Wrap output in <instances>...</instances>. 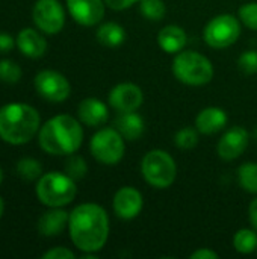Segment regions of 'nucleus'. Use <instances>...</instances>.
<instances>
[{
    "instance_id": "10",
    "label": "nucleus",
    "mask_w": 257,
    "mask_h": 259,
    "mask_svg": "<svg viewBox=\"0 0 257 259\" xmlns=\"http://www.w3.org/2000/svg\"><path fill=\"white\" fill-rule=\"evenodd\" d=\"M32 18L44 33L55 35L65 24V12L58 0H38L32 11Z\"/></svg>"
},
{
    "instance_id": "13",
    "label": "nucleus",
    "mask_w": 257,
    "mask_h": 259,
    "mask_svg": "<svg viewBox=\"0 0 257 259\" xmlns=\"http://www.w3.org/2000/svg\"><path fill=\"white\" fill-rule=\"evenodd\" d=\"M114 212L121 220H132L139 215L144 206L142 194L133 187H123L114 196Z\"/></svg>"
},
{
    "instance_id": "18",
    "label": "nucleus",
    "mask_w": 257,
    "mask_h": 259,
    "mask_svg": "<svg viewBox=\"0 0 257 259\" xmlns=\"http://www.w3.org/2000/svg\"><path fill=\"white\" fill-rule=\"evenodd\" d=\"M115 129L124 137L127 141L139 140L144 135L145 123L136 111L132 112H120V115L115 120Z\"/></svg>"
},
{
    "instance_id": "29",
    "label": "nucleus",
    "mask_w": 257,
    "mask_h": 259,
    "mask_svg": "<svg viewBox=\"0 0 257 259\" xmlns=\"http://www.w3.org/2000/svg\"><path fill=\"white\" fill-rule=\"evenodd\" d=\"M239 20L244 26H247L251 30H257V3L250 2L239 8L238 11Z\"/></svg>"
},
{
    "instance_id": "3",
    "label": "nucleus",
    "mask_w": 257,
    "mask_h": 259,
    "mask_svg": "<svg viewBox=\"0 0 257 259\" xmlns=\"http://www.w3.org/2000/svg\"><path fill=\"white\" fill-rule=\"evenodd\" d=\"M39 114L24 103H9L0 109V138L20 146L29 143L39 129Z\"/></svg>"
},
{
    "instance_id": "4",
    "label": "nucleus",
    "mask_w": 257,
    "mask_h": 259,
    "mask_svg": "<svg viewBox=\"0 0 257 259\" xmlns=\"http://www.w3.org/2000/svg\"><path fill=\"white\" fill-rule=\"evenodd\" d=\"M173 73L176 79L185 85L201 87L212 80L214 65L201 53L194 50H182L173 61Z\"/></svg>"
},
{
    "instance_id": "17",
    "label": "nucleus",
    "mask_w": 257,
    "mask_h": 259,
    "mask_svg": "<svg viewBox=\"0 0 257 259\" xmlns=\"http://www.w3.org/2000/svg\"><path fill=\"white\" fill-rule=\"evenodd\" d=\"M17 46L24 56L32 58V59L41 58L47 50V42L44 36H41L35 29H30V27H26L18 33Z\"/></svg>"
},
{
    "instance_id": "1",
    "label": "nucleus",
    "mask_w": 257,
    "mask_h": 259,
    "mask_svg": "<svg viewBox=\"0 0 257 259\" xmlns=\"http://www.w3.org/2000/svg\"><path fill=\"white\" fill-rule=\"evenodd\" d=\"M68 229L79 250L95 253L105 247L109 237L108 212L97 203H82L71 211Z\"/></svg>"
},
{
    "instance_id": "14",
    "label": "nucleus",
    "mask_w": 257,
    "mask_h": 259,
    "mask_svg": "<svg viewBox=\"0 0 257 259\" xmlns=\"http://www.w3.org/2000/svg\"><path fill=\"white\" fill-rule=\"evenodd\" d=\"M70 15L82 26H95L105 17L103 0H67Z\"/></svg>"
},
{
    "instance_id": "21",
    "label": "nucleus",
    "mask_w": 257,
    "mask_h": 259,
    "mask_svg": "<svg viewBox=\"0 0 257 259\" xmlns=\"http://www.w3.org/2000/svg\"><path fill=\"white\" fill-rule=\"evenodd\" d=\"M97 41L106 47H118L126 41V30L121 24L109 21L97 29Z\"/></svg>"
},
{
    "instance_id": "8",
    "label": "nucleus",
    "mask_w": 257,
    "mask_h": 259,
    "mask_svg": "<svg viewBox=\"0 0 257 259\" xmlns=\"http://www.w3.org/2000/svg\"><path fill=\"white\" fill-rule=\"evenodd\" d=\"M241 35V20L232 14L214 17L203 30V38L212 49H227L233 46Z\"/></svg>"
},
{
    "instance_id": "12",
    "label": "nucleus",
    "mask_w": 257,
    "mask_h": 259,
    "mask_svg": "<svg viewBox=\"0 0 257 259\" xmlns=\"http://www.w3.org/2000/svg\"><path fill=\"white\" fill-rule=\"evenodd\" d=\"M248 141H250V135L247 129L241 126H233L218 141L217 153L223 161H233L247 150Z\"/></svg>"
},
{
    "instance_id": "27",
    "label": "nucleus",
    "mask_w": 257,
    "mask_h": 259,
    "mask_svg": "<svg viewBox=\"0 0 257 259\" xmlns=\"http://www.w3.org/2000/svg\"><path fill=\"white\" fill-rule=\"evenodd\" d=\"M174 143L179 149L182 150H191L198 144V131L197 127H183L180 129L176 137H174Z\"/></svg>"
},
{
    "instance_id": "28",
    "label": "nucleus",
    "mask_w": 257,
    "mask_h": 259,
    "mask_svg": "<svg viewBox=\"0 0 257 259\" xmlns=\"http://www.w3.org/2000/svg\"><path fill=\"white\" fill-rule=\"evenodd\" d=\"M21 77V68L11 59L0 61V80L6 83H17Z\"/></svg>"
},
{
    "instance_id": "20",
    "label": "nucleus",
    "mask_w": 257,
    "mask_h": 259,
    "mask_svg": "<svg viewBox=\"0 0 257 259\" xmlns=\"http://www.w3.org/2000/svg\"><path fill=\"white\" fill-rule=\"evenodd\" d=\"M186 32L177 24H168L158 33V44L167 53H179L186 44Z\"/></svg>"
},
{
    "instance_id": "35",
    "label": "nucleus",
    "mask_w": 257,
    "mask_h": 259,
    "mask_svg": "<svg viewBox=\"0 0 257 259\" xmlns=\"http://www.w3.org/2000/svg\"><path fill=\"white\" fill-rule=\"evenodd\" d=\"M248 217H250V223H251L253 229L257 231V199H254V200L250 203V208H248Z\"/></svg>"
},
{
    "instance_id": "36",
    "label": "nucleus",
    "mask_w": 257,
    "mask_h": 259,
    "mask_svg": "<svg viewBox=\"0 0 257 259\" xmlns=\"http://www.w3.org/2000/svg\"><path fill=\"white\" fill-rule=\"evenodd\" d=\"M3 211H5V202H3V199L0 197V217L3 215Z\"/></svg>"
},
{
    "instance_id": "6",
    "label": "nucleus",
    "mask_w": 257,
    "mask_h": 259,
    "mask_svg": "<svg viewBox=\"0 0 257 259\" xmlns=\"http://www.w3.org/2000/svg\"><path fill=\"white\" fill-rule=\"evenodd\" d=\"M141 175L153 188L165 190L176 181L177 165L168 152L155 149L144 155L141 161Z\"/></svg>"
},
{
    "instance_id": "24",
    "label": "nucleus",
    "mask_w": 257,
    "mask_h": 259,
    "mask_svg": "<svg viewBox=\"0 0 257 259\" xmlns=\"http://www.w3.org/2000/svg\"><path fill=\"white\" fill-rule=\"evenodd\" d=\"M139 11L144 18L151 21H159L167 14V6L164 0H141Z\"/></svg>"
},
{
    "instance_id": "7",
    "label": "nucleus",
    "mask_w": 257,
    "mask_h": 259,
    "mask_svg": "<svg viewBox=\"0 0 257 259\" xmlns=\"http://www.w3.org/2000/svg\"><path fill=\"white\" fill-rule=\"evenodd\" d=\"M91 155L105 165L118 164L126 152L124 137L112 127H105L95 132L89 143Z\"/></svg>"
},
{
    "instance_id": "9",
    "label": "nucleus",
    "mask_w": 257,
    "mask_h": 259,
    "mask_svg": "<svg viewBox=\"0 0 257 259\" xmlns=\"http://www.w3.org/2000/svg\"><path fill=\"white\" fill-rule=\"evenodd\" d=\"M35 88L38 94L53 103H61L68 99L71 85L68 79L55 70H42L35 76Z\"/></svg>"
},
{
    "instance_id": "31",
    "label": "nucleus",
    "mask_w": 257,
    "mask_h": 259,
    "mask_svg": "<svg viewBox=\"0 0 257 259\" xmlns=\"http://www.w3.org/2000/svg\"><path fill=\"white\" fill-rule=\"evenodd\" d=\"M76 255L67 247H55L42 255V259H74Z\"/></svg>"
},
{
    "instance_id": "2",
    "label": "nucleus",
    "mask_w": 257,
    "mask_h": 259,
    "mask_svg": "<svg viewBox=\"0 0 257 259\" xmlns=\"http://www.w3.org/2000/svg\"><path fill=\"white\" fill-rule=\"evenodd\" d=\"M38 141L41 149L50 155H73L82 146L83 129L74 117L61 114L44 123Z\"/></svg>"
},
{
    "instance_id": "34",
    "label": "nucleus",
    "mask_w": 257,
    "mask_h": 259,
    "mask_svg": "<svg viewBox=\"0 0 257 259\" xmlns=\"http://www.w3.org/2000/svg\"><path fill=\"white\" fill-rule=\"evenodd\" d=\"M15 41L11 35L8 33H0V52H8V50H12Z\"/></svg>"
},
{
    "instance_id": "15",
    "label": "nucleus",
    "mask_w": 257,
    "mask_h": 259,
    "mask_svg": "<svg viewBox=\"0 0 257 259\" xmlns=\"http://www.w3.org/2000/svg\"><path fill=\"white\" fill-rule=\"evenodd\" d=\"M77 115L83 124H86L89 127H97L108 121L109 109H108L106 103H103L100 99L88 97L79 103Z\"/></svg>"
},
{
    "instance_id": "5",
    "label": "nucleus",
    "mask_w": 257,
    "mask_h": 259,
    "mask_svg": "<svg viewBox=\"0 0 257 259\" xmlns=\"http://www.w3.org/2000/svg\"><path fill=\"white\" fill-rule=\"evenodd\" d=\"M77 194L76 181L67 173L50 171L42 175L36 184V197L48 208H62L74 200Z\"/></svg>"
},
{
    "instance_id": "19",
    "label": "nucleus",
    "mask_w": 257,
    "mask_h": 259,
    "mask_svg": "<svg viewBox=\"0 0 257 259\" xmlns=\"http://www.w3.org/2000/svg\"><path fill=\"white\" fill-rule=\"evenodd\" d=\"M70 215L59 208L44 212L38 220V231L44 237H56L68 226Z\"/></svg>"
},
{
    "instance_id": "11",
    "label": "nucleus",
    "mask_w": 257,
    "mask_h": 259,
    "mask_svg": "<svg viewBox=\"0 0 257 259\" xmlns=\"http://www.w3.org/2000/svg\"><path fill=\"white\" fill-rule=\"evenodd\" d=\"M108 102L117 112H132L139 109L144 102V94L138 85L124 82L115 85L111 90Z\"/></svg>"
},
{
    "instance_id": "30",
    "label": "nucleus",
    "mask_w": 257,
    "mask_h": 259,
    "mask_svg": "<svg viewBox=\"0 0 257 259\" xmlns=\"http://www.w3.org/2000/svg\"><path fill=\"white\" fill-rule=\"evenodd\" d=\"M238 67L245 74H256L257 73V50L244 52L238 59Z\"/></svg>"
},
{
    "instance_id": "23",
    "label": "nucleus",
    "mask_w": 257,
    "mask_h": 259,
    "mask_svg": "<svg viewBox=\"0 0 257 259\" xmlns=\"http://www.w3.org/2000/svg\"><path fill=\"white\" fill-rule=\"evenodd\" d=\"M238 181L239 185L251 193L257 194V164L256 162H245L242 165H239L238 168Z\"/></svg>"
},
{
    "instance_id": "22",
    "label": "nucleus",
    "mask_w": 257,
    "mask_h": 259,
    "mask_svg": "<svg viewBox=\"0 0 257 259\" xmlns=\"http://www.w3.org/2000/svg\"><path fill=\"white\" fill-rule=\"evenodd\" d=\"M233 246L236 252L242 255L253 253L257 249V231L253 229H241L233 237Z\"/></svg>"
},
{
    "instance_id": "38",
    "label": "nucleus",
    "mask_w": 257,
    "mask_h": 259,
    "mask_svg": "<svg viewBox=\"0 0 257 259\" xmlns=\"http://www.w3.org/2000/svg\"><path fill=\"white\" fill-rule=\"evenodd\" d=\"M256 135H257V129H256Z\"/></svg>"
},
{
    "instance_id": "16",
    "label": "nucleus",
    "mask_w": 257,
    "mask_h": 259,
    "mask_svg": "<svg viewBox=\"0 0 257 259\" xmlns=\"http://www.w3.org/2000/svg\"><path fill=\"white\" fill-rule=\"evenodd\" d=\"M227 121L229 117L224 109L217 106H209L198 112L195 118V127L200 134L212 135L223 131L227 126Z\"/></svg>"
},
{
    "instance_id": "26",
    "label": "nucleus",
    "mask_w": 257,
    "mask_h": 259,
    "mask_svg": "<svg viewBox=\"0 0 257 259\" xmlns=\"http://www.w3.org/2000/svg\"><path fill=\"white\" fill-rule=\"evenodd\" d=\"M64 170H65V173H67L71 179L79 181V179H83L85 175L88 173V165H86V161H85L82 156L71 155V156L65 161Z\"/></svg>"
},
{
    "instance_id": "25",
    "label": "nucleus",
    "mask_w": 257,
    "mask_h": 259,
    "mask_svg": "<svg viewBox=\"0 0 257 259\" xmlns=\"http://www.w3.org/2000/svg\"><path fill=\"white\" fill-rule=\"evenodd\" d=\"M17 173L24 181H35V179H39L41 178L42 167L33 158H23L17 164Z\"/></svg>"
},
{
    "instance_id": "33",
    "label": "nucleus",
    "mask_w": 257,
    "mask_h": 259,
    "mask_svg": "<svg viewBox=\"0 0 257 259\" xmlns=\"http://www.w3.org/2000/svg\"><path fill=\"white\" fill-rule=\"evenodd\" d=\"M218 253L211 249H198L194 253H191V259H217Z\"/></svg>"
},
{
    "instance_id": "32",
    "label": "nucleus",
    "mask_w": 257,
    "mask_h": 259,
    "mask_svg": "<svg viewBox=\"0 0 257 259\" xmlns=\"http://www.w3.org/2000/svg\"><path fill=\"white\" fill-rule=\"evenodd\" d=\"M136 2H141V0H105V3L114 9V11H123V9H129L130 6H133Z\"/></svg>"
},
{
    "instance_id": "37",
    "label": "nucleus",
    "mask_w": 257,
    "mask_h": 259,
    "mask_svg": "<svg viewBox=\"0 0 257 259\" xmlns=\"http://www.w3.org/2000/svg\"><path fill=\"white\" fill-rule=\"evenodd\" d=\"M2 181H3V171H2V168H0V184H2Z\"/></svg>"
}]
</instances>
